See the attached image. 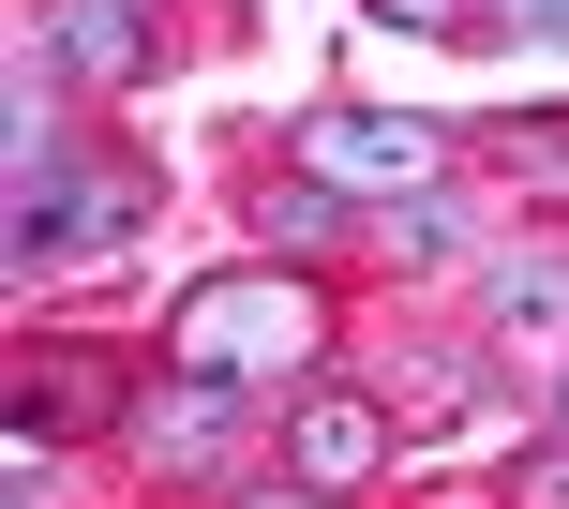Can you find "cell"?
Masks as SVG:
<instances>
[{"label":"cell","mask_w":569,"mask_h":509,"mask_svg":"<svg viewBox=\"0 0 569 509\" xmlns=\"http://www.w3.org/2000/svg\"><path fill=\"white\" fill-rule=\"evenodd\" d=\"M315 345H330V315H315L300 270H210V285H180V315H166V375H210V390H270Z\"/></svg>","instance_id":"1"},{"label":"cell","mask_w":569,"mask_h":509,"mask_svg":"<svg viewBox=\"0 0 569 509\" xmlns=\"http://www.w3.org/2000/svg\"><path fill=\"white\" fill-rule=\"evenodd\" d=\"M300 180H330V196H435V166H450V120H390V106H315L300 136Z\"/></svg>","instance_id":"2"},{"label":"cell","mask_w":569,"mask_h":509,"mask_svg":"<svg viewBox=\"0 0 569 509\" xmlns=\"http://www.w3.org/2000/svg\"><path fill=\"white\" fill-rule=\"evenodd\" d=\"M106 240H136V180H16V210H0V255L16 270H76V255H106Z\"/></svg>","instance_id":"3"},{"label":"cell","mask_w":569,"mask_h":509,"mask_svg":"<svg viewBox=\"0 0 569 509\" xmlns=\"http://www.w3.org/2000/svg\"><path fill=\"white\" fill-rule=\"evenodd\" d=\"M375 465H390V420H375L360 390H300L284 405V480L300 495H360Z\"/></svg>","instance_id":"4"},{"label":"cell","mask_w":569,"mask_h":509,"mask_svg":"<svg viewBox=\"0 0 569 509\" xmlns=\"http://www.w3.org/2000/svg\"><path fill=\"white\" fill-rule=\"evenodd\" d=\"M46 46L76 60L90 90H150V60H166L150 46V0H46Z\"/></svg>","instance_id":"5"},{"label":"cell","mask_w":569,"mask_h":509,"mask_svg":"<svg viewBox=\"0 0 569 509\" xmlns=\"http://www.w3.org/2000/svg\"><path fill=\"white\" fill-rule=\"evenodd\" d=\"M136 450H150V465H226V450H240V390H210V375H166V405L136 420Z\"/></svg>","instance_id":"6"},{"label":"cell","mask_w":569,"mask_h":509,"mask_svg":"<svg viewBox=\"0 0 569 509\" xmlns=\"http://www.w3.org/2000/svg\"><path fill=\"white\" fill-rule=\"evenodd\" d=\"M495 330H569V255H495Z\"/></svg>","instance_id":"7"},{"label":"cell","mask_w":569,"mask_h":509,"mask_svg":"<svg viewBox=\"0 0 569 509\" xmlns=\"http://www.w3.org/2000/svg\"><path fill=\"white\" fill-rule=\"evenodd\" d=\"M375 240H390L405 270H435V255H465V210H450V196H390V210H375Z\"/></svg>","instance_id":"8"},{"label":"cell","mask_w":569,"mask_h":509,"mask_svg":"<svg viewBox=\"0 0 569 509\" xmlns=\"http://www.w3.org/2000/svg\"><path fill=\"white\" fill-rule=\"evenodd\" d=\"M330 226H345L330 180H270V196H256V240H330Z\"/></svg>","instance_id":"9"},{"label":"cell","mask_w":569,"mask_h":509,"mask_svg":"<svg viewBox=\"0 0 569 509\" xmlns=\"http://www.w3.org/2000/svg\"><path fill=\"white\" fill-rule=\"evenodd\" d=\"M510 166H525V196H569V106H555V120H525Z\"/></svg>","instance_id":"10"},{"label":"cell","mask_w":569,"mask_h":509,"mask_svg":"<svg viewBox=\"0 0 569 509\" xmlns=\"http://www.w3.org/2000/svg\"><path fill=\"white\" fill-rule=\"evenodd\" d=\"M525 509H569V435H555V450H525V480H510Z\"/></svg>","instance_id":"11"},{"label":"cell","mask_w":569,"mask_h":509,"mask_svg":"<svg viewBox=\"0 0 569 509\" xmlns=\"http://www.w3.org/2000/svg\"><path fill=\"white\" fill-rule=\"evenodd\" d=\"M375 30H465V0H375Z\"/></svg>","instance_id":"12"},{"label":"cell","mask_w":569,"mask_h":509,"mask_svg":"<svg viewBox=\"0 0 569 509\" xmlns=\"http://www.w3.org/2000/svg\"><path fill=\"white\" fill-rule=\"evenodd\" d=\"M495 16H510V30H555V46H569V0H495Z\"/></svg>","instance_id":"13"},{"label":"cell","mask_w":569,"mask_h":509,"mask_svg":"<svg viewBox=\"0 0 569 509\" xmlns=\"http://www.w3.org/2000/svg\"><path fill=\"white\" fill-rule=\"evenodd\" d=\"M240 509H330V495H300V480H284V495H240Z\"/></svg>","instance_id":"14"},{"label":"cell","mask_w":569,"mask_h":509,"mask_svg":"<svg viewBox=\"0 0 569 509\" xmlns=\"http://www.w3.org/2000/svg\"><path fill=\"white\" fill-rule=\"evenodd\" d=\"M555 420H569V375H555Z\"/></svg>","instance_id":"15"}]
</instances>
